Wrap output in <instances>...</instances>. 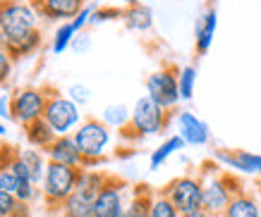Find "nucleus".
Listing matches in <instances>:
<instances>
[{
	"label": "nucleus",
	"mask_w": 261,
	"mask_h": 217,
	"mask_svg": "<svg viewBox=\"0 0 261 217\" xmlns=\"http://www.w3.org/2000/svg\"><path fill=\"white\" fill-rule=\"evenodd\" d=\"M201 186H204V196H201V210L208 215L223 217L228 210L230 201L245 189L240 184V179L232 172H223L216 163H204L199 172Z\"/></svg>",
	"instance_id": "nucleus-1"
},
{
	"label": "nucleus",
	"mask_w": 261,
	"mask_h": 217,
	"mask_svg": "<svg viewBox=\"0 0 261 217\" xmlns=\"http://www.w3.org/2000/svg\"><path fill=\"white\" fill-rule=\"evenodd\" d=\"M72 139L80 148L82 158V170H94L96 165L103 163V155H106V148L111 146V127L103 122V119H96V117H87L82 119V124L74 129Z\"/></svg>",
	"instance_id": "nucleus-2"
},
{
	"label": "nucleus",
	"mask_w": 261,
	"mask_h": 217,
	"mask_svg": "<svg viewBox=\"0 0 261 217\" xmlns=\"http://www.w3.org/2000/svg\"><path fill=\"white\" fill-rule=\"evenodd\" d=\"M108 174L101 170H82L74 194L60 205V217H94V203L101 194Z\"/></svg>",
	"instance_id": "nucleus-3"
},
{
	"label": "nucleus",
	"mask_w": 261,
	"mask_h": 217,
	"mask_svg": "<svg viewBox=\"0 0 261 217\" xmlns=\"http://www.w3.org/2000/svg\"><path fill=\"white\" fill-rule=\"evenodd\" d=\"M80 172L82 170H74V167L48 163L46 179H43V184H41V198H43V205L48 208V212H60V205H63V203L74 194V189H77Z\"/></svg>",
	"instance_id": "nucleus-4"
},
{
	"label": "nucleus",
	"mask_w": 261,
	"mask_h": 217,
	"mask_svg": "<svg viewBox=\"0 0 261 217\" xmlns=\"http://www.w3.org/2000/svg\"><path fill=\"white\" fill-rule=\"evenodd\" d=\"M48 98H50V88L48 86H24L10 93V110H12V119L19 127H29L32 122L41 119L46 112Z\"/></svg>",
	"instance_id": "nucleus-5"
},
{
	"label": "nucleus",
	"mask_w": 261,
	"mask_h": 217,
	"mask_svg": "<svg viewBox=\"0 0 261 217\" xmlns=\"http://www.w3.org/2000/svg\"><path fill=\"white\" fill-rule=\"evenodd\" d=\"M170 122V112L163 110L156 101H151L149 96L137 98L135 108H132V119L122 132H135V139L144 136H156L168 127Z\"/></svg>",
	"instance_id": "nucleus-6"
},
{
	"label": "nucleus",
	"mask_w": 261,
	"mask_h": 217,
	"mask_svg": "<svg viewBox=\"0 0 261 217\" xmlns=\"http://www.w3.org/2000/svg\"><path fill=\"white\" fill-rule=\"evenodd\" d=\"M34 29H39V15L29 0H0V31L5 39Z\"/></svg>",
	"instance_id": "nucleus-7"
},
{
	"label": "nucleus",
	"mask_w": 261,
	"mask_h": 217,
	"mask_svg": "<svg viewBox=\"0 0 261 217\" xmlns=\"http://www.w3.org/2000/svg\"><path fill=\"white\" fill-rule=\"evenodd\" d=\"M161 194L180 210V215H187V212L201 210L204 186H201V179L197 174H182V177H175L173 181H168L161 189Z\"/></svg>",
	"instance_id": "nucleus-8"
},
{
	"label": "nucleus",
	"mask_w": 261,
	"mask_h": 217,
	"mask_svg": "<svg viewBox=\"0 0 261 217\" xmlns=\"http://www.w3.org/2000/svg\"><path fill=\"white\" fill-rule=\"evenodd\" d=\"M43 119L50 124V129H53L58 136H70L82 124L80 105H74L67 96H63V93H58L50 88V98H48Z\"/></svg>",
	"instance_id": "nucleus-9"
},
{
	"label": "nucleus",
	"mask_w": 261,
	"mask_h": 217,
	"mask_svg": "<svg viewBox=\"0 0 261 217\" xmlns=\"http://www.w3.org/2000/svg\"><path fill=\"white\" fill-rule=\"evenodd\" d=\"M177 77H180V70L175 65H166V67H161V70H156L153 74L146 77V96L168 112L182 101Z\"/></svg>",
	"instance_id": "nucleus-10"
},
{
	"label": "nucleus",
	"mask_w": 261,
	"mask_h": 217,
	"mask_svg": "<svg viewBox=\"0 0 261 217\" xmlns=\"http://www.w3.org/2000/svg\"><path fill=\"white\" fill-rule=\"evenodd\" d=\"M127 189L129 186L118 177L108 174V181L103 184L101 194L94 203V217H122L127 208Z\"/></svg>",
	"instance_id": "nucleus-11"
},
{
	"label": "nucleus",
	"mask_w": 261,
	"mask_h": 217,
	"mask_svg": "<svg viewBox=\"0 0 261 217\" xmlns=\"http://www.w3.org/2000/svg\"><path fill=\"white\" fill-rule=\"evenodd\" d=\"M29 5L36 10V15L46 22H72L87 8V0H29Z\"/></svg>",
	"instance_id": "nucleus-12"
},
{
	"label": "nucleus",
	"mask_w": 261,
	"mask_h": 217,
	"mask_svg": "<svg viewBox=\"0 0 261 217\" xmlns=\"http://www.w3.org/2000/svg\"><path fill=\"white\" fill-rule=\"evenodd\" d=\"M214 160L218 165H225L228 170L261 177V155L252 153V150H228V148H221V150L214 153Z\"/></svg>",
	"instance_id": "nucleus-13"
},
{
	"label": "nucleus",
	"mask_w": 261,
	"mask_h": 217,
	"mask_svg": "<svg viewBox=\"0 0 261 217\" xmlns=\"http://www.w3.org/2000/svg\"><path fill=\"white\" fill-rule=\"evenodd\" d=\"M43 153H46L48 163H58L65 165V167H74V170H82V163H84V158H82L80 148L72 139V134L70 136H58Z\"/></svg>",
	"instance_id": "nucleus-14"
},
{
	"label": "nucleus",
	"mask_w": 261,
	"mask_h": 217,
	"mask_svg": "<svg viewBox=\"0 0 261 217\" xmlns=\"http://www.w3.org/2000/svg\"><path fill=\"white\" fill-rule=\"evenodd\" d=\"M177 129H180V139L190 146H206L208 136H211L204 119H199L190 110H182L177 115Z\"/></svg>",
	"instance_id": "nucleus-15"
},
{
	"label": "nucleus",
	"mask_w": 261,
	"mask_h": 217,
	"mask_svg": "<svg viewBox=\"0 0 261 217\" xmlns=\"http://www.w3.org/2000/svg\"><path fill=\"white\" fill-rule=\"evenodd\" d=\"M41 43H43V34H41V29H34V31H27V34H19V36H10L5 41V48H8L12 62H19L36 53L41 48Z\"/></svg>",
	"instance_id": "nucleus-16"
},
{
	"label": "nucleus",
	"mask_w": 261,
	"mask_h": 217,
	"mask_svg": "<svg viewBox=\"0 0 261 217\" xmlns=\"http://www.w3.org/2000/svg\"><path fill=\"white\" fill-rule=\"evenodd\" d=\"M216 26H218V12H216V8H208L204 15L199 17L197 26H194V48H197V55L208 53V48H211L214 36H216Z\"/></svg>",
	"instance_id": "nucleus-17"
},
{
	"label": "nucleus",
	"mask_w": 261,
	"mask_h": 217,
	"mask_svg": "<svg viewBox=\"0 0 261 217\" xmlns=\"http://www.w3.org/2000/svg\"><path fill=\"white\" fill-rule=\"evenodd\" d=\"M24 139L29 141V146L32 148H39V150H46L53 141L58 139V134L50 129V124L41 117L36 122H32L29 127H24Z\"/></svg>",
	"instance_id": "nucleus-18"
},
{
	"label": "nucleus",
	"mask_w": 261,
	"mask_h": 217,
	"mask_svg": "<svg viewBox=\"0 0 261 217\" xmlns=\"http://www.w3.org/2000/svg\"><path fill=\"white\" fill-rule=\"evenodd\" d=\"M19 158L24 160V165H27V170H29V174H32V181L41 189V184H43V179H46V170H48V158L43 150H39V148H24V150H19Z\"/></svg>",
	"instance_id": "nucleus-19"
},
{
	"label": "nucleus",
	"mask_w": 261,
	"mask_h": 217,
	"mask_svg": "<svg viewBox=\"0 0 261 217\" xmlns=\"http://www.w3.org/2000/svg\"><path fill=\"white\" fill-rule=\"evenodd\" d=\"M223 217H261V205L252 194L242 191V194H238L230 201Z\"/></svg>",
	"instance_id": "nucleus-20"
},
{
	"label": "nucleus",
	"mask_w": 261,
	"mask_h": 217,
	"mask_svg": "<svg viewBox=\"0 0 261 217\" xmlns=\"http://www.w3.org/2000/svg\"><path fill=\"white\" fill-rule=\"evenodd\" d=\"M151 201H153V191L149 186H137L125 208V217H149Z\"/></svg>",
	"instance_id": "nucleus-21"
},
{
	"label": "nucleus",
	"mask_w": 261,
	"mask_h": 217,
	"mask_svg": "<svg viewBox=\"0 0 261 217\" xmlns=\"http://www.w3.org/2000/svg\"><path fill=\"white\" fill-rule=\"evenodd\" d=\"M122 22L129 31H149L151 24H153V15H151V10L146 5L137 3V5H129L122 12Z\"/></svg>",
	"instance_id": "nucleus-22"
},
{
	"label": "nucleus",
	"mask_w": 261,
	"mask_h": 217,
	"mask_svg": "<svg viewBox=\"0 0 261 217\" xmlns=\"http://www.w3.org/2000/svg\"><path fill=\"white\" fill-rule=\"evenodd\" d=\"M187 146L185 141L180 139V134H175V136H170V139H166L163 143H161L153 153H151V158H149V165H151V170H159L161 165L166 163L168 158L173 153H177V150H182V148Z\"/></svg>",
	"instance_id": "nucleus-23"
},
{
	"label": "nucleus",
	"mask_w": 261,
	"mask_h": 217,
	"mask_svg": "<svg viewBox=\"0 0 261 217\" xmlns=\"http://www.w3.org/2000/svg\"><path fill=\"white\" fill-rule=\"evenodd\" d=\"M74 36H77V31L72 29V22H63V24H60V26L56 29V34H53V43H50L53 53H56V55L65 53V50L72 46Z\"/></svg>",
	"instance_id": "nucleus-24"
},
{
	"label": "nucleus",
	"mask_w": 261,
	"mask_h": 217,
	"mask_svg": "<svg viewBox=\"0 0 261 217\" xmlns=\"http://www.w3.org/2000/svg\"><path fill=\"white\" fill-rule=\"evenodd\" d=\"M132 119V110H127L125 105H111V108H106L103 112V122L108 124V127H118V129H125L127 124Z\"/></svg>",
	"instance_id": "nucleus-25"
},
{
	"label": "nucleus",
	"mask_w": 261,
	"mask_h": 217,
	"mask_svg": "<svg viewBox=\"0 0 261 217\" xmlns=\"http://www.w3.org/2000/svg\"><path fill=\"white\" fill-rule=\"evenodd\" d=\"M177 81H180V98L182 101H192V96H194V84H197V67H194V65L182 67Z\"/></svg>",
	"instance_id": "nucleus-26"
},
{
	"label": "nucleus",
	"mask_w": 261,
	"mask_h": 217,
	"mask_svg": "<svg viewBox=\"0 0 261 217\" xmlns=\"http://www.w3.org/2000/svg\"><path fill=\"white\" fill-rule=\"evenodd\" d=\"M149 217H182L180 210L175 208L173 203L168 201L166 196L161 194H153V201H151V210H149Z\"/></svg>",
	"instance_id": "nucleus-27"
},
{
	"label": "nucleus",
	"mask_w": 261,
	"mask_h": 217,
	"mask_svg": "<svg viewBox=\"0 0 261 217\" xmlns=\"http://www.w3.org/2000/svg\"><path fill=\"white\" fill-rule=\"evenodd\" d=\"M19 212V201L15 194L0 191V217H15Z\"/></svg>",
	"instance_id": "nucleus-28"
},
{
	"label": "nucleus",
	"mask_w": 261,
	"mask_h": 217,
	"mask_svg": "<svg viewBox=\"0 0 261 217\" xmlns=\"http://www.w3.org/2000/svg\"><path fill=\"white\" fill-rule=\"evenodd\" d=\"M41 194V189L39 186H34L32 181H22L19 184V189H17V201L19 203H27V205H32V201H36Z\"/></svg>",
	"instance_id": "nucleus-29"
},
{
	"label": "nucleus",
	"mask_w": 261,
	"mask_h": 217,
	"mask_svg": "<svg viewBox=\"0 0 261 217\" xmlns=\"http://www.w3.org/2000/svg\"><path fill=\"white\" fill-rule=\"evenodd\" d=\"M122 12L125 10H120V8H96L94 15H91V22L103 24V22H111V19H122Z\"/></svg>",
	"instance_id": "nucleus-30"
},
{
	"label": "nucleus",
	"mask_w": 261,
	"mask_h": 217,
	"mask_svg": "<svg viewBox=\"0 0 261 217\" xmlns=\"http://www.w3.org/2000/svg\"><path fill=\"white\" fill-rule=\"evenodd\" d=\"M12 67H15V62H12V57H10L8 48H0V86L10 81V77H12Z\"/></svg>",
	"instance_id": "nucleus-31"
},
{
	"label": "nucleus",
	"mask_w": 261,
	"mask_h": 217,
	"mask_svg": "<svg viewBox=\"0 0 261 217\" xmlns=\"http://www.w3.org/2000/svg\"><path fill=\"white\" fill-rule=\"evenodd\" d=\"M19 179L12 174L10 170L5 167H0V191H8V194H17V189H19Z\"/></svg>",
	"instance_id": "nucleus-32"
},
{
	"label": "nucleus",
	"mask_w": 261,
	"mask_h": 217,
	"mask_svg": "<svg viewBox=\"0 0 261 217\" xmlns=\"http://www.w3.org/2000/svg\"><path fill=\"white\" fill-rule=\"evenodd\" d=\"M67 98H70L74 105H84V103H89V88L87 86H82V84H74L70 86V91H67Z\"/></svg>",
	"instance_id": "nucleus-33"
},
{
	"label": "nucleus",
	"mask_w": 261,
	"mask_h": 217,
	"mask_svg": "<svg viewBox=\"0 0 261 217\" xmlns=\"http://www.w3.org/2000/svg\"><path fill=\"white\" fill-rule=\"evenodd\" d=\"M91 15H94V8H89V5H87V8L82 10L80 15H77L74 19H72V29H74L77 34H80V31L84 29V26H87L89 22H91Z\"/></svg>",
	"instance_id": "nucleus-34"
},
{
	"label": "nucleus",
	"mask_w": 261,
	"mask_h": 217,
	"mask_svg": "<svg viewBox=\"0 0 261 217\" xmlns=\"http://www.w3.org/2000/svg\"><path fill=\"white\" fill-rule=\"evenodd\" d=\"M0 119H12V110H10V93L0 98Z\"/></svg>",
	"instance_id": "nucleus-35"
},
{
	"label": "nucleus",
	"mask_w": 261,
	"mask_h": 217,
	"mask_svg": "<svg viewBox=\"0 0 261 217\" xmlns=\"http://www.w3.org/2000/svg\"><path fill=\"white\" fill-rule=\"evenodd\" d=\"M182 217H214V215H208L206 210H194V212H187V215H182Z\"/></svg>",
	"instance_id": "nucleus-36"
},
{
	"label": "nucleus",
	"mask_w": 261,
	"mask_h": 217,
	"mask_svg": "<svg viewBox=\"0 0 261 217\" xmlns=\"http://www.w3.org/2000/svg\"><path fill=\"white\" fill-rule=\"evenodd\" d=\"M8 134V129H5V124H3V119H0V136H5Z\"/></svg>",
	"instance_id": "nucleus-37"
},
{
	"label": "nucleus",
	"mask_w": 261,
	"mask_h": 217,
	"mask_svg": "<svg viewBox=\"0 0 261 217\" xmlns=\"http://www.w3.org/2000/svg\"><path fill=\"white\" fill-rule=\"evenodd\" d=\"M118 3H125V5H137L139 0H118Z\"/></svg>",
	"instance_id": "nucleus-38"
},
{
	"label": "nucleus",
	"mask_w": 261,
	"mask_h": 217,
	"mask_svg": "<svg viewBox=\"0 0 261 217\" xmlns=\"http://www.w3.org/2000/svg\"><path fill=\"white\" fill-rule=\"evenodd\" d=\"M5 41H8V39H5V34L0 31V48H5Z\"/></svg>",
	"instance_id": "nucleus-39"
},
{
	"label": "nucleus",
	"mask_w": 261,
	"mask_h": 217,
	"mask_svg": "<svg viewBox=\"0 0 261 217\" xmlns=\"http://www.w3.org/2000/svg\"><path fill=\"white\" fill-rule=\"evenodd\" d=\"M3 150H5V146H3V139H0V153H3Z\"/></svg>",
	"instance_id": "nucleus-40"
},
{
	"label": "nucleus",
	"mask_w": 261,
	"mask_h": 217,
	"mask_svg": "<svg viewBox=\"0 0 261 217\" xmlns=\"http://www.w3.org/2000/svg\"><path fill=\"white\" fill-rule=\"evenodd\" d=\"M122 217H125V215H122Z\"/></svg>",
	"instance_id": "nucleus-41"
}]
</instances>
